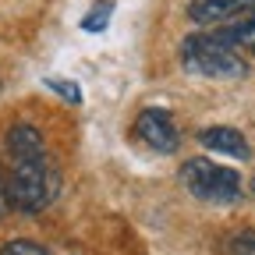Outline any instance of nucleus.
Wrapping results in <instances>:
<instances>
[{"label": "nucleus", "mask_w": 255, "mask_h": 255, "mask_svg": "<svg viewBox=\"0 0 255 255\" xmlns=\"http://www.w3.org/2000/svg\"><path fill=\"white\" fill-rule=\"evenodd\" d=\"M255 7V0H191L188 18L195 25H223L234 21L238 14H248Z\"/></svg>", "instance_id": "obj_5"}, {"label": "nucleus", "mask_w": 255, "mask_h": 255, "mask_svg": "<svg viewBox=\"0 0 255 255\" xmlns=\"http://www.w3.org/2000/svg\"><path fill=\"white\" fill-rule=\"evenodd\" d=\"M181 184L202 202H238L241 199V177L231 167H220L206 156H191L177 170Z\"/></svg>", "instance_id": "obj_3"}, {"label": "nucleus", "mask_w": 255, "mask_h": 255, "mask_svg": "<svg viewBox=\"0 0 255 255\" xmlns=\"http://www.w3.org/2000/svg\"><path fill=\"white\" fill-rule=\"evenodd\" d=\"M227 255H255V234L245 231V234H234L227 241Z\"/></svg>", "instance_id": "obj_11"}, {"label": "nucleus", "mask_w": 255, "mask_h": 255, "mask_svg": "<svg viewBox=\"0 0 255 255\" xmlns=\"http://www.w3.org/2000/svg\"><path fill=\"white\" fill-rule=\"evenodd\" d=\"M7 156H11V177H7V199L11 209L36 216L57 199V170L46 156L43 135L32 124H14L7 138Z\"/></svg>", "instance_id": "obj_1"}, {"label": "nucleus", "mask_w": 255, "mask_h": 255, "mask_svg": "<svg viewBox=\"0 0 255 255\" xmlns=\"http://www.w3.org/2000/svg\"><path fill=\"white\" fill-rule=\"evenodd\" d=\"M11 209V199H7V181H4V174H0V216H4Z\"/></svg>", "instance_id": "obj_12"}, {"label": "nucleus", "mask_w": 255, "mask_h": 255, "mask_svg": "<svg viewBox=\"0 0 255 255\" xmlns=\"http://www.w3.org/2000/svg\"><path fill=\"white\" fill-rule=\"evenodd\" d=\"M110 14H114V4H96L85 18H82V28L85 32H103L110 25Z\"/></svg>", "instance_id": "obj_8"}, {"label": "nucleus", "mask_w": 255, "mask_h": 255, "mask_svg": "<svg viewBox=\"0 0 255 255\" xmlns=\"http://www.w3.org/2000/svg\"><path fill=\"white\" fill-rule=\"evenodd\" d=\"M135 135L152 152H177V145H181V128H177L174 114L163 107H145L135 117Z\"/></svg>", "instance_id": "obj_4"}, {"label": "nucleus", "mask_w": 255, "mask_h": 255, "mask_svg": "<svg viewBox=\"0 0 255 255\" xmlns=\"http://www.w3.org/2000/svg\"><path fill=\"white\" fill-rule=\"evenodd\" d=\"M199 142L209 149V152H220V156H234V159H248L252 149H248V138L231 124H213L206 131H199Z\"/></svg>", "instance_id": "obj_6"}, {"label": "nucleus", "mask_w": 255, "mask_h": 255, "mask_svg": "<svg viewBox=\"0 0 255 255\" xmlns=\"http://www.w3.org/2000/svg\"><path fill=\"white\" fill-rule=\"evenodd\" d=\"M181 64L199 78H245L248 60L220 36H188L181 43Z\"/></svg>", "instance_id": "obj_2"}, {"label": "nucleus", "mask_w": 255, "mask_h": 255, "mask_svg": "<svg viewBox=\"0 0 255 255\" xmlns=\"http://www.w3.org/2000/svg\"><path fill=\"white\" fill-rule=\"evenodd\" d=\"M252 191H255V181H252Z\"/></svg>", "instance_id": "obj_13"}, {"label": "nucleus", "mask_w": 255, "mask_h": 255, "mask_svg": "<svg viewBox=\"0 0 255 255\" xmlns=\"http://www.w3.org/2000/svg\"><path fill=\"white\" fill-rule=\"evenodd\" d=\"M216 36H220L223 43H231L234 50H252V53H255V7H252L248 14H241L238 21L223 25Z\"/></svg>", "instance_id": "obj_7"}, {"label": "nucleus", "mask_w": 255, "mask_h": 255, "mask_svg": "<svg viewBox=\"0 0 255 255\" xmlns=\"http://www.w3.org/2000/svg\"><path fill=\"white\" fill-rule=\"evenodd\" d=\"M0 255H50L39 241H28V238H11L4 248H0Z\"/></svg>", "instance_id": "obj_9"}, {"label": "nucleus", "mask_w": 255, "mask_h": 255, "mask_svg": "<svg viewBox=\"0 0 255 255\" xmlns=\"http://www.w3.org/2000/svg\"><path fill=\"white\" fill-rule=\"evenodd\" d=\"M46 89L57 92L64 103H82V89L75 82H64V78H46Z\"/></svg>", "instance_id": "obj_10"}]
</instances>
